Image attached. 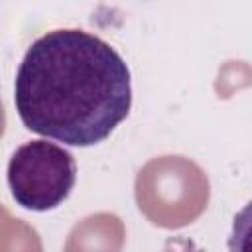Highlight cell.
Here are the masks:
<instances>
[{"mask_svg":"<svg viewBox=\"0 0 252 252\" xmlns=\"http://www.w3.org/2000/svg\"><path fill=\"white\" fill-rule=\"evenodd\" d=\"M14 102L30 132L67 146H94L130 112V71L98 35L51 30L28 47L16 73Z\"/></svg>","mask_w":252,"mask_h":252,"instance_id":"6da1fadb","label":"cell"},{"mask_svg":"<svg viewBox=\"0 0 252 252\" xmlns=\"http://www.w3.org/2000/svg\"><path fill=\"white\" fill-rule=\"evenodd\" d=\"M134 197L140 213L156 226L177 230L195 222L207 209V173L185 156H158L136 175Z\"/></svg>","mask_w":252,"mask_h":252,"instance_id":"7a4b0ae2","label":"cell"},{"mask_svg":"<svg viewBox=\"0 0 252 252\" xmlns=\"http://www.w3.org/2000/svg\"><path fill=\"white\" fill-rule=\"evenodd\" d=\"M77 179L73 156L47 140L22 144L8 161V185L14 201L28 211H51L71 193Z\"/></svg>","mask_w":252,"mask_h":252,"instance_id":"3957f363","label":"cell"},{"mask_svg":"<svg viewBox=\"0 0 252 252\" xmlns=\"http://www.w3.org/2000/svg\"><path fill=\"white\" fill-rule=\"evenodd\" d=\"M124 242L122 219L114 213H94L71 228L63 252H122Z\"/></svg>","mask_w":252,"mask_h":252,"instance_id":"277c9868","label":"cell"},{"mask_svg":"<svg viewBox=\"0 0 252 252\" xmlns=\"http://www.w3.org/2000/svg\"><path fill=\"white\" fill-rule=\"evenodd\" d=\"M0 252H43L39 232L12 215L0 222Z\"/></svg>","mask_w":252,"mask_h":252,"instance_id":"5b68a950","label":"cell"},{"mask_svg":"<svg viewBox=\"0 0 252 252\" xmlns=\"http://www.w3.org/2000/svg\"><path fill=\"white\" fill-rule=\"evenodd\" d=\"M4 132H6V110H4V104L0 98V138L4 136Z\"/></svg>","mask_w":252,"mask_h":252,"instance_id":"8992f818","label":"cell"},{"mask_svg":"<svg viewBox=\"0 0 252 252\" xmlns=\"http://www.w3.org/2000/svg\"><path fill=\"white\" fill-rule=\"evenodd\" d=\"M6 217H10V211H8L4 205H0V222H2Z\"/></svg>","mask_w":252,"mask_h":252,"instance_id":"52a82bcc","label":"cell"}]
</instances>
